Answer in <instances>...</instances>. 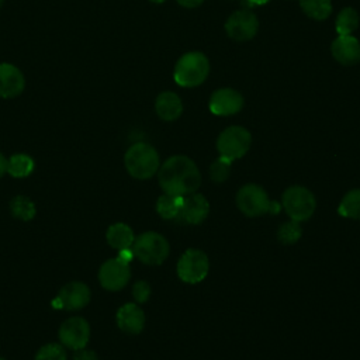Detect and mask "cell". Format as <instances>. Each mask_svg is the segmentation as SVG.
Listing matches in <instances>:
<instances>
[{"mask_svg": "<svg viewBox=\"0 0 360 360\" xmlns=\"http://www.w3.org/2000/svg\"><path fill=\"white\" fill-rule=\"evenodd\" d=\"M159 184L167 194L188 195L197 191L201 184V174L190 158L174 155L169 158L158 170Z\"/></svg>", "mask_w": 360, "mask_h": 360, "instance_id": "obj_1", "label": "cell"}, {"mask_svg": "<svg viewBox=\"0 0 360 360\" xmlns=\"http://www.w3.org/2000/svg\"><path fill=\"white\" fill-rule=\"evenodd\" d=\"M124 162L128 173L139 180L150 179L160 167V159L156 149L146 142H136L129 146Z\"/></svg>", "mask_w": 360, "mask_h": 360, "instance_id": "obj_2", "label": "cell"}, {"mask_svg": "<svg viewBox=\"0 0 360 360\" xmlns=\"http://www.w3.org/2000/svg\"><path fill=\"white\" fill-rule=\"evenodd\" d=\"M210 72V62L201 52H187L176 63L174 80L181 87L201 84Z\"/></svg>", "mask_w": 360, "mask_h": 360, "instance_id": "obj_3", "label": "cell"}, {"mask_svg": "<svg viewBox=\"0 0 360 360\" xmlns=\"http://www.w3.org/2000/svg\"><path fill=\"white\" fill-rule=\"evenodd\" d=\"M132 250L136 259L149 266L162 264L170 252L167 239L158 232H143L135 238L132 243Z\"/></svg>", "mask_w": 360, "mask_h": 360, "instance_id": "obj_4", "label": "cell"}, {"mask_svg": "<svg viewBox=\"0 0 360 360\" xmlns=\"http://www.w3.org/2000/svg\"><path fill=\"white\" fill-rule=\"evenodd\" d=\"M281 207L292 221L302 222L314 215L316 200L312 191H309L307 187L291 186L283 193Z\"/></svg>", "mask_w": 360, "mask_h": 360, "instance_id": "obj_5", "label": "cell"}, {"mask_svg": "<svg viewBox=\"0 0 360 360\" xmlns=\"http://www.w3.org/2000/svg\"><path fill=\"white\" fill-rule=\"evenodd\" d=\"M250 132L246 128L238 125L225 128L217 139V149L219 152V156H224L232 162L245 156L246 152L250 149Z\"/></svg>", "mask_w": 360, "mask_h": 360, "instance_id": "obj_6", "label": "cell"}, {"mask_svg": "<svg viewBox=\"0 0 360 360\" xmlns=\"http://www.w3.org/2000/svg\"><path fill=\"white\" fill-rule=\"evenodd\" d=\"M210 270L208 256L200 249H187L177 262V276L181 281L197 284L202 281Z\"/></svg>", "mask_w": 360, "mask_h": 360, "instance_id": "obj_7", "label": "cell"}, {"mask_svg": "<svg viewBox=\"0 0 360 360\" xmlns=\"http://www.w3.org/2000/svg\"><path fill=\"white\" fill-rule=\"evenodd\" d=\"M270 202L266 190L259 184H245L236 194V205L246 217H260L269 212Z\"/></svg>", "mask_w": 360, "mask_h": 360, "instance_id": "obj_8", "label": "cell"}, {"mask_svg": "<svg viewBox=\"0 0 360 360\" xmlns=\"http://www.w3.org/2000/svg\"><path fill=\"white\" fill-rule=\"evenodd\" d=\"M259 28L257 17L246 10H239L231 14L225 22V31L229 38L235 41L252 39Z\"/></svg>", "mask_w": 360, "mask_h": 360, "instance_id": "obj_9", "label": "cell"}, {"mask_svg": "<svg viewBox=\"0 0 360 360\" xmlns=\"http://www.w3.org/2000/svg\"><path fill=\"white\" fill-rule=\"evenodd\" d=\"M90 338V326L84 318L73 316L66 319L59 328V339L63 346L72 350L86 347Z\"/></svg>", "mask_w": 360, "mask_h": 360, "instance_id": "obj_10", "label": "cell"}, {"mask_svg": "<svg viewBox=\"0 0 360 360\" xmlns=\"http://www.w3.org/2000/svg\"><path fill=\"white\" fill-rule=\"evenodd\" d=\"M131 277V270L127 263L120 259H110L104 262L98 271V280L105 290L118 291L127 285Z\"/></svg>", "mask_w": 360, "mask_h": 360, "instance_id": "obj_11", "label": "cell"}, {"mask_svg": "<svg viewBox=\"0 0 360 360\" xmlns=\"http://www.w3.org/2000/svg\"><path fill=\"white\" fill-rule=\"evenodd\" d=\"M90 301V290L86 284L73 281L62 287L58 297L52 301V305L58 309L76 311L86 307Z\"/></svg>", "mask_w": 360, "mask_h": 360, "instance_id": "obj_12", "label": "cell"}, {"mask_svg": "<svg viewBox=\"0 0 360 360\" xmlns=\"http://www.w3.org/2000/svg\"><path fill=\"white\" fill-rule=\"evenodd\" d=\"M208 107L214 115H233L242 110L243 97L233 89H218L211 94Z\"/></svg>", "mask_w": 360, "mask_h": 360, "instance_id": "obj_13", "label": "cell"}, {"mask_svg": "<svg viewBox=\"0 0 360 360\" xmlns=\"http://www.w3.org/2000/svg\"><path fill=\"white\" fill-rule=\"evenodd\" d=\"M25 89L24 73L13 63H0V97L14 98Z\"/></svg>", "mask_w": 360, "mask_h": 360, "instance_id": "obj_14", "label": "cell"}, {"mask_svg": "<svg viewBox=\"0 0 360 360\" xmlns=\"http://www.w3.org/2000/svg\"><path fill=\"white\" fill-rule=\"evenodd\" d=\"M208 212H210L208 200L200 193H193L184 197V202L177 219H181L186 224L197 225L207 218Z\"/></svg>", "mask_w": 360, "mask_h": 360, "instance_id": "obj_15", "label": "cell"}, {"mask_svg": "<svg viewBox=\"0 0 360 360\" xmlns=\"http://www.w3.org/2000/svg\"><path fill=\"white\" fill-rule=\"evenodd\" d=\"M333 58L345 65L352 66L360 62V42L352 35H339L330 46Z\"/></svg>", "mask_w": 360, "mask_h": 360, "instance_id": "obj_16", "label": "cell"}, {"mask_svg": "<svg viewBox=\"0 0 360 360\" xmlns=\"http://www.w3.org/2000/svg\"><path fill=\"white\" fill-rule=\"evenodd\" d=\"M117 323L122 332L136 335L145 326V314L136 304L128 302L118 309Z\"/></svg>", "mask_w": 360, "mask_h": 360, "instance_id": "obj_17", "label": "cell"}, {"mask_svg": "<svg viewBox=\"0 0 360 360\" xmlns=\"http://www.w3.org/2000/svg\"><path fill=\"white\" fill-rule=\"evenodd\" d=\"M155 110L163 121H174L181 115L183 104L180 97L173 91H163L155 101Z\"/></svg>", "mask_w": 360, "mask_h": 360, "instance_id": "obj_18", "label": "cell"}, {"mask_svg": "<svg viewBox=\"0 0 360 360\" xmlns=\"http://www.w3.org/2000/svg\"><path fill=\"white\" fill-rule=\"evenodd\" d=\"M134 240H135L134 232H132L131 226H128L127 224H122V222L114 224L107 231V242L111 248H114L117 250H121L125 248H132Z\"/></svg>", "mask_w": 360, "mask_h": 360, "instance_id": "obj_19", "label": "cell"}, {"mask_svg": "<svg viewBox=\"0 0 360 360\" xmlns=\"http://www.w3.org/2000/svg\"><path fill=\"white\" fill-rule=\"evenodd\" d=\"M186 195H176V194H162L156 201V211L165 219H177L180 215L183 202Z\"/></svg>", "mask_w": 360, "mask_h": 360, "instance_id": "obj_20", "label": "cell"}, {"mask_svg": "<svg viewBox=\"0 0 360 360\" xmlns=\"http://www.w3.org/2000/svg\"><path fill=\"white\" fill-rule=\"evenodd\" d=\"M34 167V159L25 153H15L10 159H7V173H10L15 179L30 176Z\"/></svg>", "mask_w": 360, "mask_h": 360, "instance_id": "obj_21", "label": "cell"}, {"mask_svg": "<svg viewBox=\"0 0 360 360\" xmlns=\"http://www.w3.org/2000/svg\"><path fill=\"white\" fill-rule=\"evenodd\" d=\"M338 212L343 218L360 219V188L350 190L339 202Z\"/></svg>", "mask_w": 360, "mask_h": 360, "instance_id": "obj_22", "label": "cell"}, {"mask_svg": "<svg viewBox=\"0 0 360 360\" xmlns=\"http://www.w3.org/2000/svg\"><path fill=\"white\" fill-rule=\"evenodd\" d=\"M302 11L314 20H326L332 11L330 0H300Z\"/></svg>", "mask_w": 360, "mask_h": 360, "instance_id": "obj_23", "label": "cell"}, {"mask_svg": "<svg viewBox=\"0 0 360 360\" xmlns=\"http://www.w3.org/2000/svg\"><path fill=\"white\" fill-rule=\"evenodd\" d=\"M339 35H350L359 27V14L352 7H345L336 17L335 22Z\"/></svg>", "mask_w": 360, "mask_h": 360, "instance_id": "obj_24", "label": "cell"}, {"mask_svg": "<svg viewBox=\"0 0 360 360\" xmlns=\"http://www.w3.org/2000/svg\"><path fill=\"white\" fill-rule=\"evenodd\" d=\"M10 208L13 215L22 221H30L35 215V204L30 198L22 195L14 197L10 204Z\"/></svg>", "mask_w": 360, "mask_h": 360, "instance_id": "obj_25", "label": "cell"}, {"mask_svg": "<svg viewBox=\"0 0 360 360\" xmlns=\"http://www.w3.org/2000/svg\"><path fill=\"white\" fill-rule=\"evenodd\" d=\"M301 235H302V228H301L300 222L292 221V219L288 222H284L278 228V232H277L278 240L284 245H292V243L298 242Z\"/></svg>", "mask_w": 360, "mask_h": 360, "instance_id": "obj_26", "label": "cell"}, {"mask_svg": "<svg viewBox=\"0 0 360 360\" xmlns=\"http://www.w3.org/2000/svg\"><path fill=\"white\" fill-rule=\"evenodd\" d=\"M231 165H232V160H229L224 156H219L218 159H215L210 166V176H211L212 181L224 183L229 176Z\"/></svg>", "mask_w": 360, "mask_h": 360, "instance_id": "obj_27", "label": "cell"}, {"mask_svg": "<svg viewBox=\"0 0 360 360\" xmlns=\"http://www.w3.org/2000/svg\"><path fill=\"white\" fill-rule=\"evenodd\" d=\"M35 360H66L65 347L58 343L45 345L37 352Z\"/></svg>", "mask_w": 360, "mask_h": 360, "instance_id": "obj_28", "label": "cell"}, {"mask_svg": "<svg viewBox=\"0 0 360 360\" xmlns=\"http://www.w3.org/2000/svg\"><path fill=\"white\" fill-rule=\"evenodd\" d=\"M132 295L136 302H146L150 295V285L146 281H136L132 288Z\"/></svg>", "mask_w": 360, "mask_h": 360, "instance_id": "obj_29", "label": "cell"}, {"mask_svg": "<svg viewBox=\"0 0 360 360\" xmlns=\"http://www.w3.org/2000/svg\"><path fill=\"white\" fill-rule=\"evenodd\" d=\"M73 360H98V359L93 350H86L83 347L80 350H76V353L73 354Z\"/></svg>", "mask_w": 360, "mask_h": 360, "instance_id": "obj_30", "label": "cell"}, {"mask_svg": "<svg viewBox=\"0 0 360 360\" xmlns=\"http://www.w3.org/2000/svg\"><path fill=\"white\" fill-rule=\"evenodd\" d=\"M134 257H135V255H134L132 248H125V249L118 250V256H117V259H120L122 263L129 264V263L132 262V259H134Z\"/></svg>", "mask_w": 360, "mask_h": 360, "instance_id": "obj_31", "label": "cell"}, {"mask_svg": "<svg viewBox=\"0 0 360 360\" xmlns=\"http://www.w3.org/2000/svg\"><path fill=\"white\" fill-rule=\"evenodd\" d=\"M269 0H240L242 6L246 7V8H252V7H256V6H262V4H266Z\"/></svg>", "mask_w": 360, "mask_h": 360, "instance_id": "obj_32", "label": "cell"}, {"mask_svg": "<svg viewBox=\"0 0 360 360\" xmlns=\"http://www.w3.org/2000/svg\"><path fill=\"white\" fill-rule=\"evenodd\" d=\"M204 0H177V3L183 7H187V8H194L197 6H200Z\"/></svg>", "mask_w": 360, "mask_h": 360, "instance_id": "obj_33", "label": "cell"}, {"mask_svg": "<svg viewBox=\"0 0 360 360\" xmlns=\"http://www.w3.org/2000/svg\"><path fill=\"white\" fill-rule=\"evenodd\" d=\"M6 172H7V159L4 158L3 153H0V177H3Z\"/></svg>", "mask_w": 360, "mask_h": 360, "instance_id": "obj_34", "label": "cell"}, {"mask_svg": "<svg viewBox=\"0 0 360 360\" xmlns=\"http://www.w3.org/2000/svg\"><path fill=\"white\" fill-rule=\"evenodd\" d=\"M152 3H163V1H166V0H150Z\"/></svg>", "mask_w": 360, "mask_h": 360, "instance_id": "obj_35", "label": "cell"}, {"mask_svg": "<svg viewBox=\"0 0 360 360\" xmlns=\"http://www.w3.org/2000/svg\"><path fill=\"white\" fill-rule=\"evenodd\" d=\"M3 1H4V0H0V6H1V4H3Z\"/></svg>", "mask_w": 360, "mask_h": 360, "instance_id": "obj_36", "label": "cell"}, {"mask_svg": "<svg viewBox=\"0 0 360 360\" xmlns=\"http://www.w3.org/2000/svg\"><path fill=\"white\" fill-rule=\"evenodd\" d=\"M0 360H6V359H3V357H0Z\"/></svg>", "mask_w": 360, "mask_h": 360, "instance_id": "obj_37", "label": "cell"}]
</instances>
